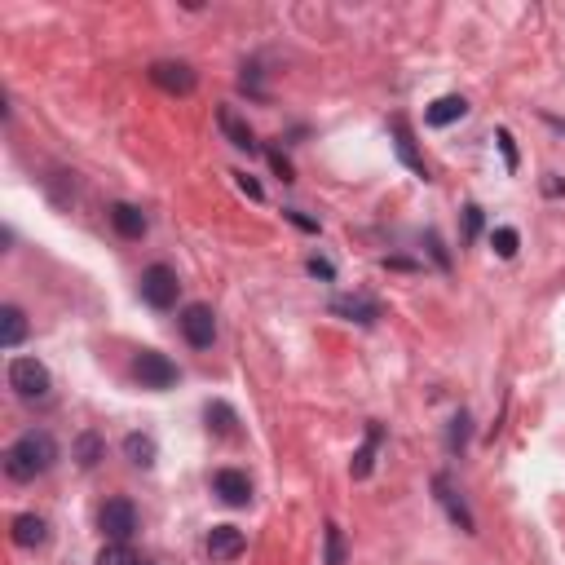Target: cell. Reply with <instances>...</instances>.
Instances as JSON below:
<instances>
[{
  "instance_id": "obj_23",
  "label": "cell",
  "mask_w": 565,
  "mask_h": 565,
  "mask_svg": "<svg viewBox=\"0 0 565 565\" xmlns=\"http://www.w3.org/2000/svg\"><path fill=\"white\" fill-rule=\"evenodd\" d=\"M468 433H473V420H468V411H455L451 429H446V451H451V455H464Z\"/></svg>"
},
{
  "instance_id": "obj_8",
  "label": "cell",
  "mask_w": 565,
  "mask_h": 565,
  "mask_svg": "<svg viewBox=\"0 0 565 565\" xmlns=\"http://www.w3.org/2000/svg\"><path fill=\"white\" fill-rule=\"evenodd\" d=\"M433 499L446 508V517H451L455 526L464 530V535H477V517L468 513L464 495H460V490H455V482H451V477H446V473H437V477H433Z\"/></svg>"
},
{
  "instance_id": "obj_13",
  "label": "cell",
  "mask_w": 565,
  "mask_h": 565,
  "mask_svg": "<svg viewBox=\"0 0 565 565\" xmlns=\"http://www.w3.org/2000/svg\"><path fill=\"white\" fill-rule=\"evenodd\" d=\"M248 548V535L239 526H212L208 530V557L212 561H239Z\"/></svg>"
},
{
  "instance_id": "obj_4",
  "label": "cell",
  "mask_w": 565,
  "mask_h": 565,
  "mask_svg": "<svg viewBox=\"0 0 565 565\" xmlns=\"http://www.w3.org/2000/svg\"><path fill=\"white\" fill-rule=\"evenodd\" d=\"M133 380H137L142 389L164 393V389H173L177 380H181V371H177V362L164 358L159 349H142V354L133 358Z\"/></svg>"
},
{
  "instance_id": "obj_29",
  "label": "cell",
  "mask_w": 565,
  "mask_h": 565,
  "mask_svg": "<svg viewBox=\"0 0 565 565\" xmlns=\"http://www.w3.org/2000/svg\"><path fill=\"white\" fill-rule=\"evenodd\" d=\"M265 155H270V164H274V173H279L283 181H296V168H292V159H287L283 151H274V146H270V151H265Z\"/></svg>"
},
{
  "instance_id": "obj_27",
  "label": "cell",
  "mask_w": 565,
  "mask_h": 565,
  "mask_svg": "<svg viewBox=\"0 0 565 565\" xmlns=\"http://www.w3.org/2000/svg\"><path fill=\"white\" fill-rule=\"evenodd\" d=\"M305 270L314 274V279H323V283H332V279H336V265L327 261V257H309V261H305Z\"/></svg>"
},
{
  "instance_id": "obj_18",
  "label": "cell",
  "mask_w": 565,
  "mask_h": 565,
  "mask_svg": "<svg viewBox=\"0 0 565 565\" xmlns=\"http://www.w3.org/2000/svg\"><path fill=\"white\" fill-rule=\"evenodd\" d=\"M27 340V314L18 305H0V345L18 349Z\"/></svg>"
},
{
  "instance_id": "obj_3",
  "label": "cell",
  "mask_w": 565,
  "mask_h": 565,
  "mask_svg": "<svg viewBox=\"0 0 565 565\" xmlns=\"http://www.w3.org/2000/svg\"><path fill=\"white\" fill-rule=\"evenodd\" d=\"M137 292H142V301L151 305V309H173L177 305V292H181L177 270H173V265H164V261L146 265L142 279H137Z\"/></svg>"
},
{
  "instance_id": "obj_24",
  "label": "cell",
  "mask_w": 565,
  "mask_h": 565,
  "mask_svg": "<svg viewBox=\"0 0 565 565\" xmlns=\"http://www.w3.org/2000/svg\"><path fill=\"white\" fill-rule=\"evenodd\" d=\"M106 455V442L98 433H80V442H76V460H80V468H93Z\"/></svg>"
},
{
  "instance_id": "obj_15",
  "label": "cell",
  "mask_w": 565,
  "mask_h": 565,
  "mask_svg": "<svg viewBox=\"0 0 565 565\" xmlns=\"http://www.w3.org/2000/svg\"><path fill=\"white\" fill-rule=\"evenodd\" d=\"M217 124H221V133L230 137L234 151H248V155H257V151H261L257 133H252V129H248V120H239V115H234L230 106H221V111H217Z\"/></svg>"
},
{
  "instance_id": "obj_16",
  "label": "cell",
  "mask_w": 565,
  "mask_h": 565,
  "mask_svg": "<svg viewBox=\"0 0 565 565\" xmlns=\"http://www.w3.org/2000/svg\"><path fill=\"white\" fill-rule=\"evenodd\" d=\"M468 115V102L460 98V93H446V98H437L429 111H424V124H429V129H451L455 120H464Z\"/></svg>"
},
{
  "instance_id": "obj_12",
  "label": "cell",
  "mask_w": 565,
  "mask_h": 565,
  "mask_svg": "<svg viewBox=\"0 0 565 565\" xmlns=\"http://www.w3.org/2000/svg\"><path fill=\"white\" fill-rule=\"evenodd\" d=\"M380 446H385V429H380L376 420L367 424V442L354 451V460H349V477L354 482H367L371 473H376V455H380Z\"/></svg>"
},
{
  "instance_id": "obj_19",
  "label": "cell",
  "mask_w": 565,
  "mask_h": 565,
  "mask_svg": "<svg viewBox=\"0 0 565 565\" xmlns=\"http://www.w3.org/2000/svg\"><path fill=\"white\" fill-rule=\"evenodd\" d=\"M204 420H208V429L217 437H234V433H239V415H234V407H230V402H221V398L204 407Z\"/></svg>"
},
{
  "instance_id": "obj_32",
  "label": "cell",
  "mask_w": 565,
  "mask_h": 565,
  "mask_svg": "<svg viewBox=\"0 0 565 565\" xmlns=\"http://www.w3.org/2000/svg\"><path fill=\"white\" fill-rule=\"evenodd\" d=\"M142 565H151V561H142Z\"/></svg>"
},
{
  "instance_id": "obj_30",
  "label": "cell",
  "mask_w": 565,
  "mask_h": 565,
  "mask_svg": "<svg viewBox=\"0 0 565 565\" xmlns=\"http://www.w3.org/2000/svg\"><path fill=\"white\" fill-rule=\"evenodd\" d=\"M477 230H482V208L468 204L464 208V234H468V239H477Z\"/></svg>"
},
{
  "instance_id": "obj_11",
  "label": "cell",
  "mask_w": 565,
  "mask_h": 565,
  "mask_svg": "<svg viewBox=\"0 0 565 565\" xmlns=\"http://www.w3.org/2000/svg\"><path fill=\"white\" fill-rule=\"evenodd\" d=\"M389 133H393V146H398V159H402V164H407L420 181H429V164H424L420 151H415V133H411L407 115H393V120H389Z\"/></svg>"
},
{
  "instance_id": "obj_25",
  "label": "cell",
  "mask_w": 565,
  "mask_h": 565,
  "mask_svg": "<svg viewBox=\"0 0 565 565\" xmlns=\"http://www.w3.org/2000/svg\"><path fill=\"white\" fill-rule=\"evenodd\" d=\"M93 565H142V557H137L129 543H106Z\"/></svg>"
},
{
  "instance_id": "obj_21",
  "label": "cell",
  "mask_w": 565,
  "mask_h": 565,
  "mask_svg": "<svg viewBox=\"0 0 565 565\" xmlns=\"http://www.w3.org/2000/svg\"><path fill=\"white\" fill-rule=\"evenodd\" d=\"M124 455L133 468H151L155 464V437L151 433H129L124 437Z\"/></svg>"
},
{
  "instance_id": "obj_7",
  "label": "cell",
  "mask_w": 565,
  "mask_h": 565,
  "mask_svg": "<svg viewBox=\"0 0 565 565\" xmlns=\"http://www.w3.org/2000/svg\"><path fill=\"white\" fill-rule=\"evenodd\" d=\"M151 84L155 89H164V93H173V98H190V93L199 89V76H195V67L190 62H173V58H164V62H151Z\"/></svg>"
},
{
  "instance_id": "obj_17",
  "label": "cell",
  "mask_w": 565,
  "mask_h": 565,
  "mask_svg": "<svg viewBox=\"0 0 565 565\" xmlns=\"http://www.w3.org/2000/svg\"><path fill=\"white\" fill-rule=\"evenodd\" d=\"M14 543L18 548H45L49 543V521L40 513H18L14 517Z\"/></svg>"
},
{
  "instance_id": "obj_22",
  "label": "cell",
  "mask_w": 565,
  "mask_h": 565,
  "mask_svg": "<svg viewBox=\"0 0 565 565\" xmlns=\"http://www.w3.org/2000/svg\"><path fill=\"white\" fill-rule=\"evenodd\" d=\"M490 248H495V257H499V261H513V257H517V248H521V234H517L513 226L490 230Z\"/></svg>"
},
{
  "instance_id": "obj_10",
  "label": "cell",
  "mask_w": 565,
  "mask_h": 565,
  "mask_svg": "<svg viewBox=\"0 0 565 565\" xmlns=\"http://www.w3.org/2000/svg\"><path fill=\"white\" fill-rule=\"evenodd\" d=\"M336 318H349V323H358V327H371V323H380L385 318V305L376 301V296H362V292H354V296H336L332 305Z\"/></svg>"
},
{
  "instance_id": "obj_31",
  "label": "cell",
  "mask_w": 565,
  "mask_h": 565,
  "mask_svg": "<svg viewBox=\"0 0 565 565\" xmlns=\"http://www.w3.org/2000/svg\"><path fill=\"white\" fill-rule=\"evenodd\" d=\"M283 217L292 221V226H301V230H309V234H318V221H314V217H305L301 208H283Z\"/></svg>"
},
{
  "instance_id": "obj_20",
  "label": "cell",
  "mask_w": 565,
  "mask_h": 565,
  "mask_svg": "<svg viewBox=\"0 0 565 565\" xmlns=\"http://www.w3.org/2000/svg\"><path fill=\"white\" fill-rule=\"evenodd\" d=\"M323 565H349V543H345V530L336 521L323 526Z\"/></svg>"
},
{
  "instance_id": "obj_28",
  "label": "cell",
  "mask_w": 565,
  "mask_h": 565,
  "mask_svg": "<svg viewBox=\"0 0 565 565\" xmlns=\"http://www.w3.org/2000/svg\"><path fill=\"white\" fill-rule=\"evenodd\" d=\"M234 186H239V190H243V195H248V199H257V204L265 199V186H261L257 177H248V173H234Z\"/></svg>"
},
{
  "instance_id": "obj_14",
  "label": "cell",
  "mask_w": 565,
  "mask_h": 565,
  "mask_svg": "<svg viewBox=\"0 0 565 565\" xmlns=\"http://www.w3.org/2000/svg\"><path fill=\"white\" fill-rule=\"evenodd\" d=\"M106 221H111L115 226V234H120V239H142L146 230H151V221H146V212L137 208V204H111L106 208Z\"/></svg>"
},
{
  "instance_id": "obj_9",
  "label": "cell",
  "mask_w": 565,
  "mask_h": 565,
  "mask_svg": "<svg viewBox=\"0 0 565 565\" xmlns=\"http://www.w3.org/2000/svg\"><path fill=\"white\" fill-rule=\"evenodd\" d=\"M212 495L230 508H248L252 504V477L239 473V468H217V473H212Z\"/></svg>"
},
{
  "instance_id": "obj_26",
  "label": "cell",
  "mask_w": 565,
  "mask_h": 565,
  "mask_svg": "<svg viewBox=\"0 0 565 565\" xmlns=\"http://www.w3.org/2000/svg\"><path fill=\"white\" fill-rule=\"evenodd\" d=\"M495 142H499V155H504V164H508V173H517V164H521V155H517V142H513V133H508V129H499V133H495Z\"/></svg>"
},
{
  "instance_id": "obj_2",
  "label": "cell",
  "mask_w": 565,
  "mask_h": 565,
  "mask_svg": "<svg viewBox=\"0 0 565 565\" xmlns=\"http://www.w3.org/2000/svg\"><path fill=\"white\" fill-rule=\"evenodd\" d=\"M9 389H14L23 402H40V398H49L53 376L40 358H14L9 362Z\"/></svg>"
},
{
  "instance_id": "obj_6",
  "label": "cell",
  "mask_w": 565,
  "mask_h": 565,
  "mask_svg": "<svg viewBox=\"0 0 565 565\" xmlns=\"http://www.w3.org/2000/svg\"><path fill=\"white\" fill-rule=\"evenodd\" d=\"M98 526H102L106 543H129L137 535V508H133V499H124V495L106 499L102 513H98Z\"/></svg>"
},
{
  "instance_id": "obj_5",
  "label": "cell",
  "mask_w": 565,
  "mask_h": 565,
  "mask_svg": "<svg viewBox=\"0 0 565 565\" xmlns=\"http://www.w3.org/2000/svg\"><path fill=\"white\" fill-rule=\"evenodd\" d=\"M177 327L190 349H212V340H217V314H212V305H204V301H190L181 309Z\"/></svg>"
},
{
  "instance_id": "obj_1",
  "label": "cell",
  "mask_w": 565,
  "mask_h": 565,
  "mask_svg": "<svg viewBox=\"0 0 565 565\" xmlns=\"http://www.w3.org/2000/svg\"><path fill=\"white\" fill-rule=\"evenodd\" d=\"M58 464V442L49 429H27L23 437H14L5 451V477L9 482H36L49 468Z\"/></svg>"
}]
</instances>
